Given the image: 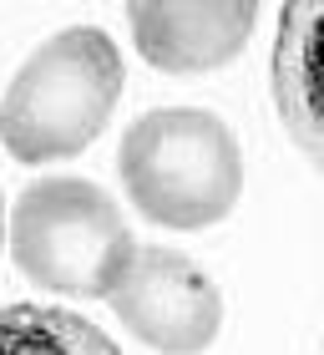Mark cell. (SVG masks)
Instances as JSON below:
<instances>
[{
	"label": "cell",
	"mask_w": 324,
	"mask_h": 355,
	"mask_svg": "<svg viewBox=\"0 0 324 355\" xmlns=\"http://www.w3.org/2000/svg\"><path fill=\"white\" fill-rule=\"evenodd\" d=\"M127 87L117 41L96 26L56 31L36 46L0 96V142L15 163L76 157L102 137Z\"/></svg>",
	"instance_id": "1"
},
{
	"label": "cell",
	"mask_w": 324,
	"mask_h": 355,
	"mask_svg": "<svg viewBox=\"0 0 324 355\" xmlns=\"http://www.w3.org/2000/svg\"><path fill=\"white\" fill-rule=\"evenodd\" d=\"M117 173L142 218L162 229H208L243 193V153L203 107H157L122 132Z\"/></svg>",
	"instance_id": "2"
},
{
	"label": "cell",
	"mask_w": 324,
	"mask_h": 355,
	"mask_svg": "<svg viewBox=\"0 0 324 355\" xmlns=\"http://www.w3.org/2000/svg\"><path fill=\"white\" fill-rule=\"evenodd\" d=\"M10 254L51 295L107 300L137 254L117 198L87 178H41L10 214Z\"/></svg>",
	"instance_id": "3"
},
{
	"label": "cell",
	"mask_w": 324,
	"mask_h": 355,
	"mask_svg": "<svg viewBox=\"0 0 324 355\" xmlns=\"http://www.w3.org/2000/svg\"><path fill=\"white\" fill-rule=\"evenodd\" d=\"M117 320L157 355H203L218 340L223 295L177 249H137L117 289L107 295Z\"/></svg>",
	"instance_id": "4"
},
{
	"label": "cell",
	"mask_w": 324,
	"mask_h": 355,
	"mask_svg": "<svg viewBox=\"0 0 324 355\" xmlns=\"http://www.w3.org/2000/svg\"><path fill=\"white\" fill-rule=\"evenodd\" d=\"M127 21H132L142 61L172 76H203L228 67L249 46L258 6H249V0H192V6L142 0V6H127Z\"/></svg>",
	"instance_id": "5"
},
{
	"label": "cell",
	"mask_w": 324,
	"mask_h": 355,
	"mask_svg": "<svg viewBox=\"0 0 324 355\" xmlns=\"http://www.w3.org/2000/svg\"><path fill=\"white\" fill-rule=\"evenodd\" d=\"M319 15L324 6H289L273 46V107L309 163L324 157L319 127Z\"/></svg>",
	"instance_id": "6"
},
{
	"label": "cell",
	"mask_w": 324,
	"mask_h": 355,
	"mask_svg": "<svg viewBox=\"0 0 324 355\" xmlns=\"http://www.w3.org/2000/svg\"><path fill=\"white\" fill-rule=\"evenodd\" d=\"M0 355H122V345L61 304H0Z\"/></svg>",
	"instance_id": "7"
},
{
	"label": "cell",
	"mask_w": 324,
	"mask_h": 355,
	"mask_svg": "<svg viewBox=\"0 0 324 355\" xmlns=\"http://www.w3.org/2000/svg\"><path fill=\"white\" fill-rule=\"evenodd\" d=\"M0 234H6V203H0Z\"/></svg>",
	"instance_id": "8"
}]
</instances>
